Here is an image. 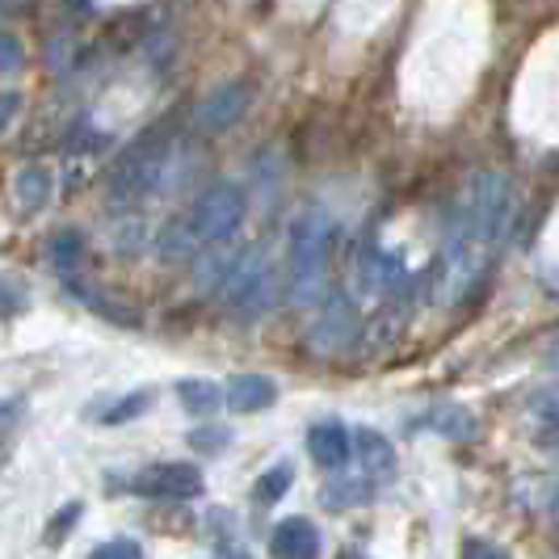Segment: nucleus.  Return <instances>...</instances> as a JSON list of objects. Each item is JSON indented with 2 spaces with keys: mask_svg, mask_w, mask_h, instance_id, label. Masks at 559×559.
<instances>
[{
  "mask_svg": "<svg viewBox=\"0 0 559 559\" xmlns=\"http://www.w3.org/2000/svg\"><path fill=\"white\" fill-rule=\"evenodd\" d=\"M513 186L504 173H472L467 186L459 190L447 215V236H442V257H438V299L442 304H463L479 282L488 278L501 245L513 231Z\"/></svg>",
  "mask_w": 559,
  "mask_h": 559,
  "instance_id": "nucleus-1",
  "label": "nucleus"
},
{
  "mask_svg": "<svg viewBox=\"0 0 559 559\" xmlns=\"http://www.w3.org/2000/svg\"><path fill=\"white\" fill-rule=\"evenodd\" d=\"M0 467H4V442H0Z\"/></svg>",
  "mask_w": 559,
  "mask_h": 559,
  "instance_id": "nucleus-31",
  "label": "nucleus"
},
{
  "mask_svg": "<svg viewBox=\"0 0 559 559\" xmlns=\"http://www.w3.org/2000/svg\"><path fill=\"white\" fill-rule=\"evenodd\" d=\"M51 190H56V181H51V173L43 165H26L13 177V202H17V211H26V215H38V211L51 202Z\"/></svg>",
  "mask_w": 559,
  "mask_h": 559,
  "instance_id": "nucleus-13",
  "label": "nucleus"
},
{
  "mask_svg": "<svg viewBox=\"0 0 559 559\" xmlns=\"http://www.w3.org/2000/svg\"><path fill=\"white\" fill-rule=\"evenodd\" d=\"M463 559H509L501 547H492V543H479V538H467V547H463Z\"/></svg>",
  "mask_w": 559,
  "mask_h": 559,
  "instance_id": "nucleus-26",
  "label": "nucleus"
},
{
  "mask_svg": "<svg viewBox=\"0 0 559 559\" xmlns=\"http://www.w3.org/2000/svg\"><path fill=\"white\" fill-rule=\"evenodd\" d=\"M17 110H22V97H17V93H0V135H4V127L17 118Z\"/></svg>",
  "mask_w": 559,
  "mask_h": 559,
  "instance_id": "nucleus-27",
  "label": "nucleus"
},
{
  "mask_svg": "<svg viewBox=\"0 0 559 559\" xmlns=\"http://www.w3.org/2000/svg\"><path fill=\"white\" fill-rule=\"evenodd\" d=\"M147 404H152V395L147 392H135V395H127V400H114L110 408L102 413V425H127V420H135L140 413H147Z\"/></svg>",
  "mask_w": 559,
  "mask_h": 559,
  "instance_id": "nucleus-20",
  "label": "nucleus"
},
{
  "mask_svg": "<svg viewBox=\"0 0 559 559\" xmlns=\"http://www.w3.org/2000/svg\"><path fill=\"white\" fill-rule=\"evenodd\" d=\"M47 257H51V270H56L59 278L72 282L84 261V236L76 227H63V231L51 236V252H47Z\"/></svg>",
  "mask_w": 559,
  "mask_h": 559,
  "instance_id": "nucleus-16",
  "label": "nucleus"
},
{
  "mask_svg": "<svg viewBox=\"0 0 559 559\" xmlns=\"http://www.w3.org/2000/svg\"><path fill=\"white\" fill-rule=\"evenodd\" d=\"M308 454L316 459V467L341 476L354 463V438L341 420H316L308 429Z\"/></svg>",
  "mask_w": 559,
  "mask_h": 559,
  "instance_id": "nucleus-9",
  "label": "nucleus"
},
{
  "mask_svg": "<svg viewBox=\"0 0 559 559\" xmlns=\"http://www.w3.org/2000/svg\"><path fill=\"white\" fill-rule=\"evenodd\" d=\"M534 420H538V442L547 450H559V388L543 392L531 404Z\"/></svg>",
  "mask_w": 559,
  "mask_h": 559,
  "instance_id": "nucleus-17",
  "label": "nucleus"
},
{
  "mask_svg": "<svg viewBox=\"0 0 559 559\" xmlns=\"http://www.w3.org/2000/svg\"><path fill=\"white\" fill-rule=\"evenodd\" d=\"M231 442V433H227L224 425H211V429H190V447L194 450H219Z\"/></svg>",
  "mask_w": 559,
  "mask_h": 559,
  "instance_id": "nucleus-24",
  "label": "nucleus"
},
{
  "mask_svg": "<svg viewBox=\"0 0 559 559\" xmlns=\"http://www.w3.org/2000/svg\"><path fill=\"white\" fill-rule=\"evenodd\" d=\"M143 501H194L202 492V472L194 463H152L127 484Z\"/></svg>",
  "mask_w": 559,
  "mask_h": 559,
  "instance_id": "nucleus-7",
  "label": "nucleus"
},
{
  "mask_svg": "<svg viewBox=\"0 0 559 559\" xmlns=\"http://www.w3.org/2000/svg\"><path fill=\"white\" fill-rule=\"evenodd\" d=\"M252 106V84L249 81H224L215 84L202 102L194 106V118H190V127H194L198 135H224L231 131Z\"/></svg>",
  "mask_w": 559,
  "mask_h": 559,
  "instance_id": "nucleus-6",
  "label": "nucleus"
},
{
  "mask_svg": "<svg viewBox=\"0 0 559 559\" xmlns=\"http://www.w3.org/2000/svg\"><path fill=\"white\" fill-rule=\"evenodd\" d=\"M219 299H224L236 316H245V320L265 316V311L278 304V274H274L270 257L261 249L245 252V261H240L236 274L227 278V286L219 290Z\"/></svg>",
  "mask_w": 559,
  "mask_h": 559,
  "instance_id": "nucleus-5",
  "label": "nucleus"
},
{
  "mask_svg": "<svg viewBox=\"0 0 559 559\" xmlns=\"http://www.w3.org/2000/svg\"><path fill=\"white\" fill-rule=\"evenodd\" d=\"M249 215V194L240 181H215L206 186L202 194L194 198V206L173 219V224L160 231L156 240V252L165 261H186V257H198L211 245H231V236L240 231Z\"/></svg>",
  "mask_w": 559,
  "mask_h": 559,
  "instance_id": "nucleus-2",
  "label": "nucleus"
},
{
  "mask_svg": "<svg viewBox=\"0 0 559 559\" xmlns=\"http://www.w3.org/2000/svg\"><path fill=\"white\" fill-rule=\"evenodd\" d=\"M219 559H252V556L245 551V547H224V551H219Z\"/></svg>",
  "mask_w": 559,
  "mask_h": 559,
  "instance_id": "nucleus-28",
  "label": "nucleus"
},
{
  "mask_svg": "<svg viewBox=\"0 0 559 559\" xmlns=\"http://www.w3.org/2000/svg\"><path fill=\"white\" fill-rule=\"evenodd\" d=\"M177 400H181V408L190 417H211V413L224 408V388L211 383V379H181L177 383Z\"/></svg>",
  "mask_w": 559,
  "mask_h": 559,
  "instance_id": "nucleus-15",
  "label": "nucleus"
},
{
  "mask_svg": "<svg viewBox=\"0 0 559 559\" xmlns=\"http://www.w3.org/2000/svg\"><path fill=\"white\" fill-rule=\"evenodd\" d=\"M0 4H4V9H17V4H26V0H0Z\"/></svg>",
  "mask_w": 559,
  "mask_h": 559,
  "instance_id": "nucleus-29",
  "label": "nucleus"
},
{
  "mask_svg": "<svg viewBox=\"0 0 559 559\" xmlns=\"http://www.w3.org/2000/svg\"><path fill=\"white\" fill-rule=\"evenodd\" d=\"M177 140L168 127H152L140 140H131L122 147V156L114 160L110 177H106V206L114 215H131V206L152 194H165V181L173 177L177 165Z\"/></svg>",
  "mask_w": 559,
  "mask_h": 559,
  "instance_id": "nucleus-3",
  "label": "nucleus"
},
{
  "mask_svg": "<svg viewBox=\"0 0 559 559\" xmlns=\"http://www.w3.org/2000/svg\"><path fill=\"white\" fill-rule=\"evenodd\" d=\"M245 252L249 249H231V245L206 252V257L198 261V290H202V295H219L227 286V278L236 274V265L245 261Z\"/></svg>",
  "mask_w": 559,
  "mask_h": 559,
  "instance_id": "nucleus-14",
  "label": "nucleus"
},
{
  "mask_svg": "<svg viewBox=\"0 0 559 559\" xmlns=\"http://www.w3.org/2000/svg\"><path fill=\"white\" fill-rule=\"evenodd\" d=\"M354 438V463H358V479H366L370 488L388 484L395 476V450L379 429H358Z\"/></svg>",
  "mask_w": 559,
  "mask_h": 559,
  "instance_id": "nucleus-10",
  "label": "nucleus"
},
{
  "mask_svg": "<svg viewBox=\"0 0 559 559\" xmlns=\"http://www.w3.org/2000/svg\"><path fill=\"white\" fill-rule=\"evenodd\" d=\"M274 400H278V383L270 374H236L224 388V404L231 413H265Z\"/></svg>",
  "mask_w": 559,
  "mask_h": 559,
  "instance_id": "nucleus-12",
  "label": "nucleus"
},
{
  "mask_svg": "<svg viewBox=\"0 0 559 559\" xmlns=\"http://www.w3.org/2000/svg\"><path fill=\"white\" fill-rule=\"evenodd\" d=\"M425 425L438 429V433H447V438H472V433H476V429H472V417H467L459 404H438V408H429V413H425Z\"/></svg>",
  "mask_w": 559,
  "mask_h": 559,
  "instance_id": "nucleus-19",
  "label": "nucleus"
},
{
  "mask_svg": "<svg viewBox=\"0 0 559 559\" xmlns=\"http://www.w3.org/2000/svg\"><path fill=\"white\" fill-rule=\"evenodd\" d=\"M22 63H26L22 43H17L13 34H4V29H0V76H4V72H17Z\"/></svg>",
  "mask_w": 559,
  "mask_h": 559,
  "instance_id": "nucleus-23",
  "label": "nucleus"
},
{
  "mask_svg": "<svg viewBox=\"0 0 559 559\" xmlns=\"http://www.w3.org/2000/svg\"><path fill=\"white\" fill-rule=\"evenodd\" d=\"M333 215L304 211L286 236V295L295 308H311L324 295L329 252H333Z\"/></svg>",
  "mask_w": 559,
  "mask_h": 559,
  "instance_id": "nucleus-4",
  "label": "nucleus"
},
{
  "mask_svg": "<svg viewBox=\"0 0 559 559\" xmlns=\"http://www.w3.org/2000/svg\"><path fill=\"white\" fill-rule=\"evenodd\" d=\"M22 413H26V404H22V400H0V438L22 420Z\"/></svg>",
  "mask_w": 559,
  "mask_h": 559,
  "instance_id": "nucleus-25",
  "label": "nucleus"
},
{
  "mask_svg": "<svg viewBox=\"0 0 559 559\" xmlns=\"http://www.w3.org/2000/svg\"><path fill=\"white\" fill-rule=\"evenodd\" d=\"M354 333H358V308L349 304L345 290H333L324 311H320V320L311 324L308 345L316 354H336V349H345L354 341Z\"/></svg>",
  "mask_w": 559,
  "mask_h": 559,
  "instance_id": "nucleus-8",
  "label": "nucleus"
},
{
  "mask_svg": "<svg viewBox=\"0 0 559 559\" xmlns=\"http://www.w3.org/2000/svg\"><path fill=\"white\" fill-rule=\"evenodd\" d=\"M320 531L308 518H286L278 531L270 534V556L274 559H320Z\"/></svg>",
  "mask_w": 559,
  "mask_h": 559,
  "instance_id": "nucleus-11",
  "label": "nucleus"
},
{
  "mask_svg": "<svg viewBox=\"0 0 559 559\" xmlns=\"http://www.w3.org/2000/svg\"><path fill=\"white\" fill-rule=\"evenodd\" d=\"M81 513H84V504H81V501L63 504V509H59L56 518L47 522V534H43V538H47V547H59V543H63V538L72 534V526L81 522Z\"/></svg>",
  "mask_w": 559,
  "mask_h": 559,
  "instance_id": "nucleus-21",
  "label": "nucleus"
},
{
  "mask_svg": "<svg viewBox=\"0 0 559 559\" xmlns=\"http://www.w3.org/2000/svg\"><path fill=\"white\" fill-rule=\"evenodd\" d=\"M341 559H370V556H358V551H345Z\"/></svg>",
  "mask_w": 559,
  "mask_h": 559,
  "instance_id": "nucleus-30",
  "label": "nucleus"
},
{
  "mask_svg": "<svg viewBox=\"0 0 559 559\" xmlns=\"http://www.w3.org/2000/svg\"><path fill=\"white\" fill-rule=\"evenodd\" d=\"M290 484H295L290 463H278V467H270L265 476H257V484H252V501L261 504V509H270V504H278L282 497L290 492Z\"/></svg>",
  "mask_w": 559,
  "mask_h": 559,
  "instance_id": "nucleus-18",
  "label": "nucleus"
},
{
  "mask_svg": "<svg viewBox=\"0 0 559 559\" xmlns=\"http://www.w3.org/2000/svg\"><path fill=\"white\" fill-rule=\"evenodd\" d=\"M88 559H143V547L135 543V538H110V543L93 547V556Z\"/></svg>",
  "mask_w": 559,
  "mask_h": 559,
  "instance_id": "nucleus-22",
  "label": "nucleus"
}]
</instances>
